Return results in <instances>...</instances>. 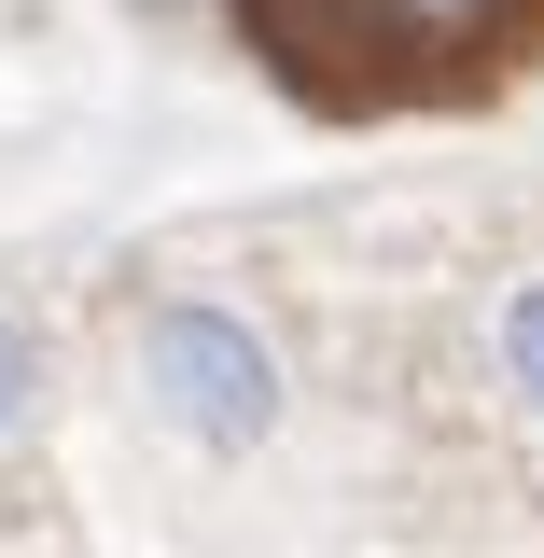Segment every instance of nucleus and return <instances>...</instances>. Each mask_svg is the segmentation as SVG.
<instances>
[{
    "label": "nucleus",
    "mask_w": 544,
    "mask_h": 558,
    "mask_svg": "<svg viewBox=\"0 0 544 558\" xmlns=\"http://www.w3.org/2000/svg\"><path fill=\"white\" fill-rule=\"evenodd\" d=\"M140 405L168 418L182 447H209V461H252L279 433V405H293V377H279V349L223 293H168L140 322Z\"/></svg>",
    "instance_id": "obj_1"
},
{
    "label": "nucleus",
    "mask_w": 544,
    "mask_h": 558,
    "mask_svg": "<svg viewBox=\"0 0 544 558\" xmlns=\"http://www.w3.org/2000/svg\"><path fill=\"white\" fill-rule=\"evenodd\" d=\"M488 349H503V391L544 418V266H531V279H503V322H488Z\"/></svg>",
    "instance_id": "obj_3"
},
{
    "label": "nucleus",
    "mask_w": 544,
    "mask_h": 558,
    "mask_svg": "<svg viewBox=\"0 0 544 558\" xmlns=\"http://www.w3.org/2000/svg\"><path fill=\"white\" fill-rule=\"evenodd\" d=\"M349 14H363L391 57H488L531 0H349Z\"/></svg>",
    "instance_id": "obj_2"
},
{
    "label": "nucleus",
    "mask_w": 544,
    "mask_h": 558,
    "mask_svg": "<svg viewBox=\"0 0 544 558\" xmlns=\"http://www.w3.org/2000/svg\"><path fill=\"white\" fill-rule=\"evenodd\" d=\"M28 391H43V349H28V322H0V433L28 418Z\"/></svg>",
    "instance_id": "obj_4"
}]
</instances>
